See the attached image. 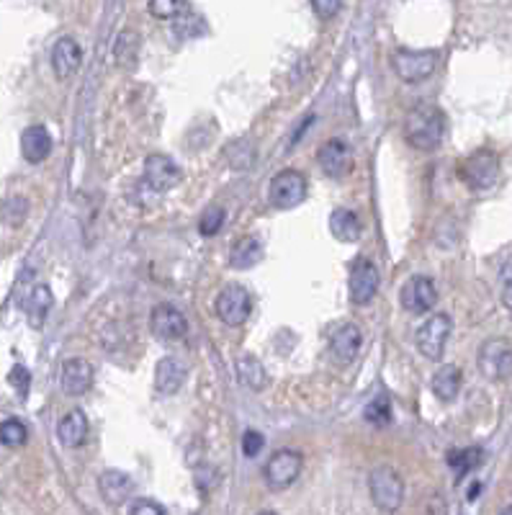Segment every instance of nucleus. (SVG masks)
Segmentation results:
<instances>
[{"instance_id": "nucleus-1", "label": "nucleus", "mask_w": 512, "mask_h": 515, "mask_svg": "<svg viewBox=\"0 0 512 515\" xmlns=\"http://www.w3.org/2000/svg\"><path fill=\"white\" fill-rule=\"evenodd\" d=\"M401 131H404L407 145L430 152V150H438L446 137V116L432 103H420L404 116Z\"/></svg>"}, {"instance_id": "nucleus-2", "label": "nucleus", "mask_w": 512, "mask_h": 515, "mask_svg": "<svg viewBox=\"0 0 512 515\" xmlns=\"http://www.w3.org/2000/svg\"><path fill=\"white\" fill-rule=\"evenodd\" d=\"M440 63V54L435 49H397L391 64L394 73L400 75L404 83H422L435 73V67Z\"/></svg>"}, {"instance_id": "nucleus-3", "label": "nucleus", "mask_w": 512, "mask_h": 515, "mask_svg": "<svg viewBox=\"0 0 512 515\" xmlns=\"http://www.w3.org/2000/svg\"><path fill=\"white\" fill-rule=\"evenodd\" d=\"M306 191H309V183H306L304 173L288 168V170H281V173H275L271 178V183H268V201H271L273 209L288 211L304 201Z\"/></svg>"}, {"instance_id": "nucleus-4", "label": "nucleus", "mask_w": 512, "mask_h": 515, "mask_svg": "<svg viewBox=\"0 0 512 515\" xmlns=\"http://www.w3.org/2000/svg\"><path fill=\"white\" fill-rule=\"evenodd\" d=\"M369 492L379 510H386V513L400 510V505L404 502V482L400 471H394L391 467L373 469L369 477Z\"/></svg>"}, {"instance_id": "nucleus-5", "label": "nucleus", "mask_w": 512, "mask_h": 515, "mask_svg": "<svg viewBox=\"0 0 512 515\" xmlns=\"http://www.w3.org/2000/svg\"><path fill=\"white\" fill-rule=\"evenodd\" d=\"M479 371L489 382H502L512 376V343L507 338H489L481 343L477 355Z\"/></svg>"}, {"instance_id": "nucleus-6", "label": "nucleus", "mask_w": 512, "mask_h": 515, "mask_svg": "<svg viewBox=\"0 0 512 515\" xmlns=\"http://www.w3.org/2000/svg\"><path fill=\"white\" fill-rule=\"evenodd\" d=\"M461 178L471 191H489L499 178V158L492 150H479L461 162Z\"/></svg>"}, {"instance_id": "nucleus-7", "label": "nucleus", "mask_w": 512, "mask_h": 515, "mask_svg": "<svg viewBox=\"0 0 512 515\" xmlns=\"http://www.w3.org/2000/svg\"><path fill=\"white\" fill-rule=\"evenodd\" d=\"M304 469V456L294 449H281L273 453L271 459L263 467V477L271 490H286L291 484L299 480Z\"/></svg>"}, {"instance_id": "nucleus-8", "label": "nucleus", "mask_w": 512, "mask_h": 515, "mask_svg": "<svg viewBox=\"0 0 512 515\" xmlns=\"http://www.w3.org/2000/svg\"><path fill=\"white\" fill-rule=\"evenodd\" d=\"M214 309H217V317L225 322V325L240 327V325L250 320V312H253L250 291L240 287V284H227L225 289L219 291Z\"/></svg>"}, {"instance_id": "nucleus-9", "label": "nucleus", "mask_w": 512, "mask_h": 515, "mask_svg": "<svg viewBox=\"0 0 512 515\" xmlns=\"http://www.w3.org/2000/svg\"><path fill=\"white\" fill-rule=\"evenodd\" d=\"M453 322L449 315H432L420 325L417 330V348L428 361H440L446 354V343H449Z\"/></svg>"}, {"instance_id": "nucleus-10", "label": "nucleus", "mask_w": 512, "mask_h": 515, "mask_svg": "<svg viewBox=\"0 0 512 515\" xmlns=\"http://www.w3.org/2000/svg\"><path fill=\"white\" fill-rule=\"evenodd\" d=\"M379 281L382 278H379L376 263L371 258H355L351 266V281H348L353 305H369L371 299L376 296V291H379Z\"/></svg>"}, {"instance_id": "nucleus-11", "label": "nucleus", "mask_w": 512, "mask_h": 515, "mask_svg": "<svg viewBox=\"0 0 512 515\" xmlns=\"http://www.w3.org/2000/svg\"><path fill=\"white\" fill-rule=\"evenodd\" d=\"M150 327L155 333V338L165 343H178L188 335V320L183 317V312L173 305H158L150 315Z\"/></svg>"}, {"instance_id": "nucleus-12", "label": "nucleus", "mask_w": 512, "mask_h": 515, "mask_svg": "<svg viewBox=\"0 0 512 515\" xmlns=\"http://www.w3.org/2000/svg\"><path fill=\"white\" fill-rule=\"evenodd\" d=\"M401 306L412 315H425L430 312L435 302H438V289L428 276H412L407 278V284L400 291Z\"/></svg>"}, {"instance_id": "nucleus-13", "label": "nucleus", "mask_w": 512, "mask_h": 515, "mask_svg": "<svg viewBox=\"0 0 512 515\" xmlns=\"http://www.w3.org/2000/svg\"><path fill=\"white\" fill-rule=\"evenodd\" d=\"M180 168L176 160H170L168 155H150L144 160V183L152 189V191L165 193L170 189H176L180 183Z\"/></svg>"}, {"instance_id": "nucleus-14", "label": "nucleus", "mask_w": 512, "mask_h": 515, "mask_svg": "<svg viewBox=\"0 0 512 515\" xmlns=\"http://www.w3.org/2000/svg\"><path fill=\"white\" fill-rule=\"evenodd\" d=\"M363 348V330L355 322L337 325L335 333L330 335V354L337 364H353Z\"/></svg>"}, {"instance_id": "nucleus-15", "label": "nucleus", "mask_w": 512, "mask_h": 515, "mask_svg": "<svg viewBox=\"0 0 512 515\" xmlns=\"http://www.w3.org/2000/svg\"><path fill=\"white\" fill-rule=\"evenodd\" d=\"M322 173L330 178H343L353 170V152L345 140H327L317 152Z\"/></svg>"}, {"instance_id": "nucleus-16", "label": "nucleus", "mask_w": 512, "mask_h": 515, "mask_svg": "<svg viewBox=\"0 0 512 515\" xmlns=\"http://www.w3.org/2000/svg\"><path fill=\"white\" fill-rule=\"evenodd\" d=\"M96 379V369L93 364H88L85 358H70L63 364V376H60V384L67 397H81L85 394Z\"/></svg>"}, {"instance_id": "nucleus-17", "label": "nucleus", "mask_w": 512, "mask_h": 515, "mask_svg": "<svg viewBox=\"0 0 512 515\" xmlns=\"http://www.w3.org/2000/svg\"><path fill=\"white\" fill-rule=\"evenodd\" d=\"M82 64V49L72 36H63L52 47V70L60 81L72 78Z\"/></svg>"}, {"instance_id": "nucleus-18", "label": "nucleus", "mask_w": 512, "mask_h": 515, "mask_svg": "<svg viewBox=\"0 0 512 515\" xmlns=\"http://www.w3.org/2000/svg\"><path fill=\"white\" fill-rule=\"evenodd\" d=\"M52 145H54L52 134H49V129L44 124H34V127L24 129V134H21V155H24V160L32 162V165L47 160Z\"/></svg>"}, {"instance_id": "nucleus-19", "label": "nucleus", "mask_w": 512, "mask_h": 515, "mask_svg": "<svg viewBox=\"0 0 512 515\" xmlns=\"http://www.w3.org/2000/svg\"><path fill=\"white\" fill-rule=\"evenodd\" d=\"M98 490H101V498L106 500L109 505H121L131 498L134 492V480L129 477L127 471H119V469H106L101 477H98Z\"/></svg>"}, {"instance_id": "nucleus-20", "label": "nucleus", "mask_w": 512, "mask_h": 515, "mask_svg": "<svg viewBox=\"0 0 512 515\" xmlns=\"http://www.w3.org/2000/svg\"><path fill=\"white\" fill-rule=\"evenodd\" d=\"M186 364L176 358V355H165L158 361V366H155V389L160 392V394H176L178 389L183 386L186 382Z\"/></svg>"}, {"instance_id": "nucleus-21", "label": "nucleus", "mask_w": 512, "mask_h": 515, "mask_svg": "<svg viewBox=\"0 0 512 515\" xmlns=\"http://www.w3.org/2000/svg\"><path fill=\"white\" fill-rule=\"evenodd\" d=\"M461 384H464V371L459 369L456 364H446L432 376V394L440 403H453L459 397V392H461Z\"/></svg>"}, {"instance_id": "nucleus-22", "label": "nucleus", "mask_w": 512, "mask_h": 515, "mask_svg": "<svg viewBox=\"0 0 512 515\" xmlns=\"http://www.w3.org/2000/svg\"><path fill=\"white\" fill-rule=\"evenodd\" d=\"M88 418H85V413L82 410H70L63 420H60V425H57V435H60V443H63L64 449H78L85 443V438H88Z\"/></svg>"}, {"instance_id": "nucleus-23", "label": "nucleus", "mask_w": 512, "mask_h": 515, "mask_svg": "<svg viewBox=\"0 0 512 515\" xmlns=\"http://www.w3.org/2000/svg\"><path fill=\"white\" fill-rule=\"evenodd\" d=\"M54 305V296H52V289H49L47 284H36L32 291H29V296H26V302H24V312H26V320L32 327H42L44 322H47V315L49 309Z\"/></svg>"}, {"instance_id": "nucleus-24", "label": "nucleus", "mask_w": 512, "mask_h": 515, "mask_svg": "<svg viewBox=\"0 0 512 515\" xmlns=\"http://www.w3.org/2000/svg\"><path fill=\"white\" fill-rule=\"evenodd\" d=\"M235 374H237V382H240L245 389H253V392H260L263 386L268 384V371L260 364V358L256 355L245 354L237 358L235 364Z\"/></svg>"}, {"instance_id": "nucleus-25", "label": "nucleus", "mask_w": 512, "mask_h": 515, "mask_svg": "<svg viewBox=\"0 0 512 515\" xmlns=\"http://www.w3.org/2000/svg\"><path fill=\"white\" fill-rule=\"evenodd\" d=\"M330 232L340 242H355L363 232L361 217L351 209H335L330 214Z\"/></svg>"}, {"instance_id": "nucleus-26", "label": "nucleus", "mask_w": 512, "mask_h": 515, "mask_svg": "<svg viewBox=\"0 0 512 515\" xmlns=\"http://www.w3.org/2000/svg\"><path fill=\"white\" fill-rule=\"evenodd\" d=\"M263 260V245L256 238H242L235 242L232 253H229V266L232 268H250Z\"/></svg>"}, {"instance_id": "nucleus-27", "label": "nucleus", "mask_w": 512, "mask_h": 515, "mask_svg": "<svg viewBox=\"0 0 512 515\" xmlns=\"http://www.w3.org/2000/svg\"><path fill=\"white\" fill-rule=\"evenodd\" d=\"M481 462H484V451L481 449H459L449 453V467L456 471L459 480L466 477L469 471L481 467Z\"/></svg>"}, {"instance_id": "nucleus-28", "label": "nucleus", "mask_w": 512, "mask_h": 515, "mask_svg": "<svg viewBox=\"0 0 512 515\" xmlns=\"http://www.w3.org/2000/svg\"><path fill=\"white\" fill-rule=\"evenodd\" d=\"M137 54H140V34H119V36H116V44H113V60L121 64V67H127V64L137 63Z\"/></svg>"}, {"instance_id": "nucleus-29", "label": "nucleus", "mask_w": 512, "mask_h": 515, "mask_svg": "<svg viewBox=\"0 0 512 515\" xmlns=\"http://www.w3.org/2000/svg\"><path fill=\"white\" fill-rule=\"evenodd\" d=\"M26 438H29V431H26V425H24L21 420H5V423L0 425V443H5V446H11V449L24 446Z\"/></svg>"}, {"instance_id": "nucleus-30", "label": "nucleus", "mask_w": 512, "mask_h": 515, "mask_svg": "<svg viewBox=\"0 0 512 515\" xmlns=\"http://www.w3.org/2000/svg\"><path fill=\"white\" fill-rule=\"evenodd\" d=\"M186 11V0H150V14L160 21H173Z\"/></svg>"}, {"instance_id": "nucleus-31", "label": "nucleus", "mask_w": 512, "mask_h": 515, "mask_svg": "<svg viewBox=\"0 0 512 515\" xmlns=\"http://www.w3.org/2000/svg\"><path fill=\"white\" fill-rule=\"evenodd\" d=\"M225 217L227 214L222 207H208V209H204L201 219H198V229H201V235H207V238L217 235V232L222 229V225H225Z\"/></svg>"}, {"instance_id": "nucleus-32", "label": "nucleus", "mask_w": 512, "mask_h": 515, "mask_svg": "<svg viewBox=\"0 0 512 515\" xmlns=\"http://www.w3.org/2000/svg\"><path fill=\"white\" fill-rule=\"evenodd\" d=\"M366 420L373 423V425H386L391 420V407H389V400L386 397H379L366 407Z\"/></svg>"}, {"instance_id": "nucleus-33", "label": "nucleus", "mask_w": 512, "mask_h": 515, "mask_svg": "<svg viewBox=\"0 0 512 515\" xmlns=\"http://www.w3.org/2000/svg\"><path fill=\"white\" fill-rule=\"evenodd\" d=\"M312 8L322 21H330L343 11V0H312Z\"/></svg>"}, {"instance_id": "nucleus-34", "label": "nucleus", "mask_w": 512, "mask_h": 515, "mask_svg": "<svg viewBox=\"0 0 512 515\" xmlns=\"http://www.w3.org/2000/svg\"><path fill=\"white\" fill-rule=\"evenodd\" d=\"M8 382L16 386V392L21 397H26L29 394V384H32V374H29V369H24V366H14L11 374H8Z\"/></svg>"}, {"instance_id": "nucleus-35", "label": "nucleus", "mask_w": 512, "mask_h": 515, "mask_svg": "<svg viewBox=\"0 0 512 515\" xmlns=\"http://www.w3.org/2000/svg\"><path fill=\"white\" fill-rule=\"evenodd\" d=\"M266 446V438L257 433V431H247V433L242 435V453L247 456V459H253L257 456L260 451Z\"/></svg>"}, {"instance_id": "nucleus-36", "label": "nucleus", "mask_w": 512, "mask_h": 515, "mask_svg": "<svg viewBox=\"0 0 512 515\" xmlns=\"http://www.w3.org/2000/svg\"><path fill=\"white\" fill-rule=\"evenodd\" d=\"M129 513L131 515H165L168 513V508L160 505V502H155V500H137V502L129 508Z\"/></svg>"}, {"instance_id": "nucleus-37", "label": "nucleus", "mask_w": 512, "mask_h": 515, "mask_svg": "<svg viewBox=\"0 0 512 515\" xmlns=\"http://www.w3.org/2000/svg\"><path fill=\"white\" fill-rule=\"evenodd\" d=\"M502 305L512 317V258L502 266Z\"/></svg>"}]
</instances>
